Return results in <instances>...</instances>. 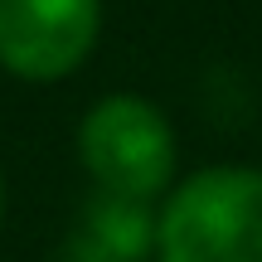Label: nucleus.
Here are the masks:
<instances>
[{"label": "nucleus", "instance_id": "f257e3e1", "mask_svg": "<svg viewBox=\"0 0 262 262\" xmlns=\"http://www.w3.org/2000/svg\"><path fill=\"white\" fill-rule=\"evenodd\" d=\"M156 262H262V170L209 165L156 209Z\"/></svg>", "mask_w": 262, "mask_h": 262}, {"label": "nucleus", "instance_id": "f03ea898", "mask_svg": "<svg viewBox=\"0 0 262 262\" xmlns=\"http://www.w3.org/2000/svg\"><path fill=\"white\" fill-rule=\"evenodd\" d=\"M78 160L102 194L156 204L175 180V131L150 97L112 93L78 122Z\"/></svg>", "mask_w": 262, "mask_h": 262}, {"label": "nucleus", "instance_id": "7ed1b4c3", "mask_svg": "<svg viewBox=\"0 0 262 262\" xmlns=\"http://www.w3.org/2000/svg\"><path fill=\"white\" fill-rule=\"evenodd\" d=\"M102 0H0V68L19 83H58L93 58Z\"/></svg>", "mask_w": 262, "mask_h": 262}, {"label": "nucleus", "instance_id": "20e7f679", "mask_svg": "<svg viewBox=\"0 0 262 262\" xmlns=\"http://www.w3.org/2000/svg\"><path fill=\"white\" fill-rule=\"evenodd\" d=\"M156 257V204L97 189L49 262H146Z\"/></svg>", "mask_w": 262, "mask_h": 262}, {"label": "nucleus", "instance_id": "39448f33", "mask_svg": "<svg viewBox=\"0 0 262 262\" xmlns=\"http://www.w3.org/2000/svg\"><path fill=\"white\" fill-rule=\"evenodd\" d=\"M0 219H5V175H0Z\"/></svg>", "mask_w": 262, "mask_h": 262}]
</instances>
